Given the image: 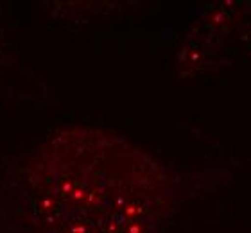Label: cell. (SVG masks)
<instances>
[{"label":"cell","instance_id":"cell-1","mask_svg":"<svg viewBox=\"0 0 251 233\" xmlns=\"http://www.w3.org/2000/svg\"><path fill=\"white\" fill-rule=\"evenodd\" d=\"M24 194L43 233H162L176 180L111 131L70 128L36 153Z\"/></svg>","mask_w":251,"mask_h":233}]
</instances>
